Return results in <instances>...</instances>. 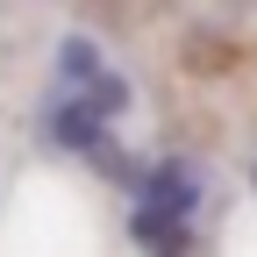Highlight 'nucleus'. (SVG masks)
<instances>
[{"label":"nucleus","mask_w":257,"mask_h":257,"mask_svg":"<svg viewBox=\"0 0 257 257\" xmlns=\"http://www.w3.org/2000/svg\"><path fill=\"white\" fill-rule=\"evenodd\" d=\"M128 236H136L143 257H193V214L157 207V200H136V214H128Z\"/></svg>","instance_id":"f257e3e1"},{"label":"nucleus","mask_w":257,"mask_h":257,"mask_svg":"<svg viewBox=\"0 0 257 257\" xmlns=\"http://www.w3.org/2000/svg\"><path fill=\"white\" fill-rule=\"evenodd\" d=\"M250 186H257V165H250Z\"/></svg>","instance_id":"f03ea898"}]
</instances>
